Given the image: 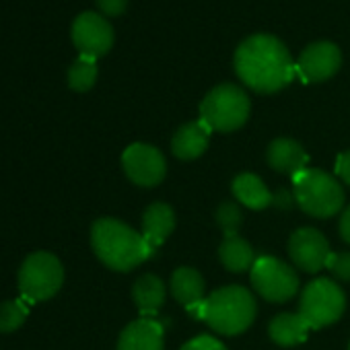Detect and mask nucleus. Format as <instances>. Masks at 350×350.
I'll list each match as a JSON object with an SVG mask.
<instances>
[{
  "instance_id": "obj_14",
  "label": "nucleus",
  "mask_w": 350,
  "mask_h": 350,
  "mask_svg": "<svg viewBox=\"0 0 350 350\" xmlns=\"http://www.w3.org/2000/svg\"><path fill=\"white\" fill-rule=\"evenodd\" d=\"M266 159H268V165L274 171L293 175V178L307 169V161H309L303 146L293 138H276V140H272L270 146H268Z\"/></svg>"
},
{
  "instance_id": "obj_20",
  "label": "nucleus",
  "mask_w": 350,
  "mask_h": 350,
  "mask_svg": "<svg viewBox=\"0 0 350 350\" xmlns=\"http://www.w3.org/2000/svg\"><path fill=\"white\" fill-rule=\"evenodd\" d=\"M309 329L311 327L303 319L301 313H280L268 325L270 338L278 346H295V344H301L307 338Z\"/></svg>"
},
{
  "instance_id": "obj_27",
  "label": "nucleus",
  "mask_w": 350,
  "mask_h": 350,
  "mask_svg": "<svg viewBox=\"0 0 350 350\" xmlns=\"http://www.w3.org/2000/svg\"><path fill=\"white\" fill-rule=\"evenodd\" d=\"M182 350H227V348L213 336H198L190 340Z\"/></svg>"
},
{
  "instance_id": "obj_6",
  "label": "nucleus",
  "mask_w": 350,
  "mask_h": 350,
  "mask_svg": "<svg viewBox=\"0 0 350 350\" xmlns=\"http://www.w3.org/2000/svg\"><path fill=\"white\" fill-rule=\"evenodd\" d=\"M64 282V268L60 260L48 252L31 254L19 270V288L23 299L38 303L52 299Z\"/></svg>"
},
{
  "instance_id": "obj_1",
  "label": "nucleus",
  "mask_w": 350,
  "mask_h": 350,
  "mask_svg": "<svg viewBox=\"0 0 350 350\" xmlns=\"http://www.w3.org/2000/svg\"><path fill=\"white\" fill-rule=\"evenodd\" d=\"M233 66L241 83L256 93H276L284 89L297 70L286 46L270 33L245 38L235 50Z\"/></svg>"
},
{
  "instance_id": "obj_15",
  "label": "nucleus",
  "mask_w": 350,
  "mask_h": 350,
  "mask_svg": "<svg viewBox=\"0 0 350 350\" xmlns=\"http://www.w3.org/2000/svg\"><path fill=\"white\" fill-rule=\"evenodd\" d=\"M211 132L213 130L202 120L184 124L178 132H175V136L171 140L173 154L178 157V159H182V161H194V159H198L208 148Z\"/></svg>"
},
{
  "instance_id": "obj_17",
  "label": "nucleus",
  "mask_w": 350,
  "mask_h": 350,
  "mask_svg": "<svg viewBox=\"0 0 350 350\" xmlns=\"http://www.w3.org/2000/svg\"><path fill=\"white\" fill-rule=\"evenodd\" d=\"M171 295L190 313L204 301V278L194 268H178L171 276Z\"/></svg>"
},
{
  "instance_id": "obj_2",
  "label": "nucleus",
  "mask_w": 350,
  "mask_h": 350,
  "mask_svg": "<svg viewBox=\"0 0 350 350\" xmlns=\"http://www.w3.org/2000/svg\"><path fill=\"white\" fill-rule=\"evenodd\" d=\"M91 243L97 258L118 272H128L154 254L140 233L116 219L95 221L91 229Z\"/></svg>"
},
{
  "instance_id": "obj_7",
  "label": "nucleus",
  "mask_w": 350,
  "mask_h": 350,
  "mask_svg": "<svg viewBox=\"0 0 350 350\" xmlns=\"http://www.w3.org/2000/svg\"><path fill=\"white\" fill-rule=\"evenodd\" d=\"M344 307L346 297L342 288L329 278H317L303 288L299 313L311 329H319L338 321L344 313Z\"/></svg>"
},
{
  "instance_id": "obj_28",
  "label": "nucleus",
  "mask_w": 350,
  "mask_h": 350,
  "mask_svg": "<svg viewBox=\"0 0 350 350\" xmlns=\"http://www.w3.org/2000/svg\"><path fill=\"white\" fill-rule=\"evenodd\" d=\"M336 175L344 184L350 186V150H346V152H342L338 157V161H336Z\"/></svg>"
},
{
  "instance_id": "obj_8",
  "label": "nucleus",
  "mask_w": 350,
  "mask_h": 350,
  "mask_svg": "<svg viewBox=\"0 0 350 350\" xmlns=\"http://www.w3.org/2000/svg\"><path fill=\"white\" fill-rule=\"evenodd\" d=\"M252 284L260 297L270 303H282L297 295L299 276L297 272L278 258L264 256L252 266Z\"/></svg>"
},
{
  "instance_id": "obj_9",
  "label": "nucleus",
  "mask_w": 350,
  "mask_h": 350,
  "mask_svg": "<svg viewBox=\"0 0 350 350\" xmlns=\"http://www.w3.org/2000/svg\"><path fill=\"white\" fill-rule=\"evenodd\" d=\"M122 165H124V171L130 178V182H134L136 186H142V188L159 186L167 173V163H165L163 152L157 146L142 144V142L130 144L124 150Z\"/></svg>"
},
{
  "instance_id": "obj_23",
  "label": "nucleus",
  "mask_w": 350,
  "mask_h": 350,
  "mask_svg": "<svg viewBox=\"0 0 350 350\" xmlns=\"http://www.w3.org/2000/svg\"><path fill=\"white\" fill-rule=\"evenodd\" d=\"M29 307L25 303V299H15V301H5L0 305V332L9 334L15 332L23 325V321L27 319Z\"/></svg>"
},
{
  "instance_id": "obj_3",
  "label": "nucleus",
  "mask_w": 350,
  "mask_h": 350,
  "mask_svg": "<svg viewBox=\"0 0 350 350\" xmlns=\"http://www.w3.org/2000/svg\"><path fill=\"white\" fill-rule=\"evenodd\" d=\"M256 299L243 286H225L215 291L208 299H204L192 315L204 319L215 332L225 336H237L245 332L256 319Z\"/></svg>"
},
{
  "instance_id": "obj_26",
  "label": "nucleus",
  "mask_w": 350,
  "mask_h": 350,
  "mask_svg": "<svg viewBox=\"0 0 350 350\" xmlns=\"http://www.w3.org/2000/svg\"><path fill=\"white\" fill-rule=\"evenodd\" d=\"M97 9L103 17H120L128 9V0H97Z\"/></svg>"
},
{
  "instance_id": "obj_10",
  "label": "nucleus",
  "mask_w": 350,
  "mask_h": 350,
  "mask_svg": "<svg viewBox=\"0 0 350 350\" xmlns=\"http://www.w3.org/2000/svg\"><path fill=\"white\" fill-rule=\"evenodd\" d=\"M70 38L81 56L99 58L107 54L113 46V27L101 13L87 11L79 15L72 23Z\"/></svg>"
},
{
  "instance_id": "obj_22",
  "label": "nucleus",
  "mask_w": 350,
  "mask_h": 350,
  "mask_svg": "<svg viewBox=\"0 0 350 350\" xmlns=\"http://www.w3.org/2000/svg\"><path fill=\"white\" fill-rule=\"evenodd\" d=\"M97 81V62L89 56H79V60L72 62L68 68V87L72 91L85 93L89 91Z\"/></svg>"
},
{
  "instance_id": "obj_4",
  "label": "nucleus",
  "mask_w": 350,
  "mask_h": 350,
  "mask_svg": "<svg viewBox=\"0 0 350 350\" xmlns=\"http://www.w3.org/2000/svg\"><path fill=\"white\" fill-rule=\"evenodd\" d=\"M295 202L303 213L315 219H327L342 211L344 190L321 169H305L293 178Z\"/></svg>"
},
{
  "instance_id": "obj_5",
  "label": "nucleus",
  "mask_w": 350,
  "mask_h": 350,
  "mask_svg": "<svg viewBox=\"0 0 350 350\" xmlns=\"http://www.w3.org/2000/svg\"><path fill=\"white\" fill-rule=\"evenodd\" d=\"M250 109L247 93L233 83H223L202 99L200 120L213 132H233L247 122Z\"/></svg>"
},
{
  "instance_id": "obj_12",
  "label": "nucleus",
  "mask_w": 350,
  "mask_h": 350,
  "mask_svg": "<svg viewBox=\"0 0 350 350\" xmlns=\"http://www.w3.org/2000/svg\"><path fill=\"white\" fill-rule=\"evenodd\" d=\"M288 254L299 270L315 274L321 268H325V262L332 252H329L327 239L317 229L305 227V229H297L291 235Z\"/></svg>"
},
{
  "instance_id": "obj_25",
  "label": "nucleus",
  "mask_w": 350,
  "mask_h": 350,
  "mask_svg": "<svg viewBox=\"0 0 350 350\" xmlns=\"http://www.w3.org/2000/svg\"><path fill=\"white\" fill-rule=\"evenodd\" d=\"M325 268L340 280L350 282V252H338V254H329Z\"/></svg>"
},
{
  "instance_id": "obj_18",
  "label": "nucleus",
  "mask_w": 350,
  "mask_h": 350,
  "mask_svg": "<svg viewBox=\"0 0 350 350\" xmlns=\"http://www.w3.org/2000/svg\"><path fill=\"white\" fill-rule=\"evenodd\" d=\"M233 196L252 211H264L274 204V194L266 188V184L256 173H241L233 180Z\"/></svg>"
},
{
  "instance_id": "obj_30",
  "label": "nucleus",
  "mask_w": 350,
  "mask_h": 350,
  "mask_svg": "<svg viewBox=\"0 0 350 350\" xmlns=\"http://www.w3.org/2000/svg\"><path fill=\"white\" fill-rule=\"evenodd\" d=\"M293 200H295V198H291V194H288L286 190H282V192L274 194V204H276L278 208H291Z\"/></svg>"
},
{
  "instance_id": "obj_13",
  "label": "nucleus",
  "mask_w": 350,
  "mask_h": 350,
  "mask_svg": "<svg viewBox=\"0 0 350 350\" xmlns=\"http://www.w3.org/2000/svg\"><path fill=\"white\" fill-rule=\"evenodd\" d=\"M118 350H163V325L152 317H140L124 327Z\"/></svg>"
},
{
  "instance_id": "obj_16",
  "label": "nucleus",
  "mask_w": 350,
  "mask_h": 350,
  "mask_svg": "<svg viewBox=\"0 0 350 350\" xmlns=\"http://www.w3.org/2000/svg\"><path fill=\"white\" fill-rule=\"evenodd\" d=\"M175 229V213L165 202H154L144 211L142 217V237L154 252Z\"/></svg>"
},
{
  "instance_id": "obj_19",
  "label": "nucleus",
  "mask_w": 350,
  "mask_h": 350,
  "mask_svg": "<svg viewBox=\"0 0 350 350\" xmlns=\"http://www.w3.org/2000/svg\"><path fill=\"white\" fill-rule=\"evenodd\" d=\"M134 303L142 317H152L165 301V282L154 274H144L134 282Z\"/></svg>"
},
{
  "instance_id": "obj_29",
  "label": "nucleus",
  "mask_w": 350,
  "mask_h": 350,
  "mask_svg": "<svg viewBox=\"0 0 350 350\" xmlns=\"http://www.w3.org/2000/svg\"><path fill=\"white\" fill-rule=\"evenodd\" d=\"M340 235L346 243H350V206L340 217Z\"/></svg>"
},
{
  "instance_id": "obj_24",
  "label": "nucleus",
  "mask_w": 350,
  "mask_h": 350,
  "mask_svg": "<svg viewBox=\"0 0 350 350\" xmlns=\"http://www.w3.org/2000/svg\"><path fill=\"white\" fill-rule=\"evenodd\" d=\"M215 217H217V223L223 229L225 237H235L239 227H241V223H243V213H241L237 202H223L217 208Z\"/></svg>"
},
{
  "instance_id": "obj_11",
  "label": "nucleus",
  "mask_w": 350,
  "mask_h": 350,
  "mask_svg": "<svg viewBox=\"0 0 350 350\" xmlns=\"http://www.w3.org/2000/svg\"><path fill=\"white\" fill-rule=\"evenodd\" d=\"M342 64V52L332 42L309 44L297 62V72L305 83H323L332 79Z\"/></svg>"
},
{
  "instance_id": "obj_31",
  "label": "nucleus",
  "mask_w": 350,
  "mask_h": 350,
  "mask_svg": "<svg viewBox=\"0 0 350 350\" xmlns=\"http://www.w3.org/2000/svg\"><path fill=\"white\" fill-rule=\"evenodd\" d=\"M348 350H350V346H348Z\"/></svg>"
},
{
  "instance_id": "obj_21",
  "label": "nucleus",
  "mask_w": 350,
  "mask_h": 350,
  "mask_svg": "<svg viewBox=\"0 0 350 350\" xmlns=\"http://www.w3.org/2000/svg\"><path fill=\"white\" fill-rule=\"evenodd\" d=\"M219 258L223 266L231 272H245L250 270V266H254V250L239 235L223 239L219 247Z\"/></svg>"
}]
</instances>
